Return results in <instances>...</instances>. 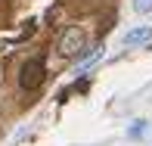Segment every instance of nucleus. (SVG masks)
<instances>
[{"mask_svg":"<svg viewBox=\"0 0 152 146\" xmlns=\"http://www.w3.org/2000/svg\"><path fill=\"white\" fill-rule=\"evenodd\" d=\"M44 78H47L44 59H28V62H22V68H19V87H22V90H37L40 84H44Z\"/></svg>","mask_w":152,"mask_h":146,"instance_id":"f257e3e1","label":"nucleus"},{"mask_svg":"<svg viewBox=\"0 0 152 146\" xmlns=\"http://www.w3.org/2000/svg\"><path fill=\"white\" fill-rule=\"evenodd\" d=\"M84 50H87V34L81 31V28H65V31H62V37H59V53H62L65 59L84 56Z\"/></svg>","mask_w":152,"mask_h":146,"instance_id":"f03ea898","label":"nucleus"},{"mask_svg":"<svg viewBox=\"0 0 152 146\" xmlns=\"http://www.w3.org/2000/svg\"><path fill=\"white\" fill-rule=\"evenodd\" d=\"M146 40H152V25H140V28H130L124 34V47H140Z\"/></svg>","mask_w":152,"mask_h":146,"instance_id":"7ed1b4c3","label":"nucleus"},{"mask_svg":"<svg viewBox=\"0 0 152 146\" xmlns=\"http://www.w3.org/2000/svg\"><path fill=\"white\" fill-rule=\"evenodd\" d=\"M134 10L146 16V12H152V0H134Z\"/></svg>","mask_w":152,"mask_h":146,"instance_id":"20e7f679","label":"nucleus"},{"mask_svg":"<svg viewBox=\"0 0 152 146\" xmlns=\"http://www.w3.org/2000/svg\"><path fill=\"white\" fill-rule=\"evenodd\" d=\"M143 131H146V121H137L134 128L127 131V134H130V137H134V140H137V137H143Z\"/></svg>","mask_w":152,"mask_h":146,"instance_id":"39448f33","label":"nucleus"}]
</instances>
